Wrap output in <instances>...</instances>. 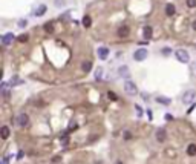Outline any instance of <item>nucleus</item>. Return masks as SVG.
<instances>
[{
  "instance_id": "obj_1",
  "label": "nucleus",
  "mask_w": 196,
  "mask_h": 164,
  "mask_svg": "<svg viewBox=\"0 0 196 164\" xmlns=\"http://www.w3.org/2000/svg\"><path fill=\"white\" fill-rule=\"evenodd\" d=\"M175 57H176L178 61H181V63H189L190 61V55H189V52H187L185 49L175 51Z\"/></svg>"
},
{
  "instance_id": "obj_2",
  "label": "nucleus",
  "mask_w": 196,
  "mask_h": 164,
  "mask_svg": "<svg viewBox=\"0 0 196 164\" xmlns=\"http://www.w3.org/2000/svg\"><path fill=\"white\" fill-rule=\"evenodd\" d=\"M147 55H149V52H147V49H146V48H139V49H136L135 52H133V58H135L136 61H142V60H146V58H147Z\"/></svg>"
},
{
  "instance_id": "obj_3",
  "label": "nucleus",
  "mask_w": 196,
  "mask_h": 164,
  "mask_svg": "<svg viewBox=\"0 0 196 164\" xmlns=\"http://www.w3.org/2000/svg\"><path fill=\"white\" fill-rule=\"evenodd\" d=\"M124 90H126L129 95H135V94L138 92V87H136V85L133 83V81L127 80L126 83H124Z\"/></svg>"
},
{
  "instance_id": "obj_4",
  "label": "nucleus",
  "mask_w": 196,
  "mask_h": 164,
  "mask_svg": "<svg viewBox=\"0 0 196 164\" xmlns=\"http://www.w3.org/2000/svg\"><path fill=\"white\" fill-rule=\"evenodd\" d=\"M195 98H196L195 90H187V92L182 95V103L184 104H192V103H195Z\"/></svg>"
},
{
  "instance_id": "obj_5",
  "label": "nucleus",
  "mask_w": 196,
  "mask_h": 164,
  "mask_svg": "<svg viewBox=\"0 0 196 164\" xmlns=\"http://www.w3.org/2000/svg\"><path fill=\"white\" fill-rule=\"evenodd\" d=\"M129 34H130V28H129L127 25H123V26H120V28H118V37L120 39L129 37Z\"/></svg>"
},
{
  "instance_id": "obj_6",
  "label": "nucleus",
  "mask_w": 196,
  "mask_h": 164,
  "mask_svg": "<svg viewBox=\"0 0 196 164\" xmlns=\"http://www.w3.org/2000/svg\"><path fill=\"white\" fill-rule=\"evenodd\" d=\"M28 123H29V117L26 115V114H20L19 118H17V124L22 126V127H25V126H28Z\"/></svg>"
},
{
  "instance_id": "obj_7",
  "label": "nucleus",
  "mask_w": 196,
  "mask_h": 164,
  "mask_svg": "<svg viewBox=\"0 0 196 164\" xmlns=\"http://www.w3.org/2000/svg\"><path fill=\"white\" fill-rule=\"evenodd\" d=\"M156 140L159 141V143H163L164 140H166V136H167V132H166V129H164V127H159V129L156 130Z\"/></svg>"
},
{
  "instance_id": "obj_8",
  "label": "nucleus",
  "mask_w": 196,
  "mask_h": 164,
  "mask_svg": "<svg viewBox=\"0 0 196 164\" xmlns=\"http://www.w3.org/2000/svg\"><path fill=\"white\" fill-rule=\"evenodd\" d=\"M14 39H15V37H14V34H12V32H8V34H5L3 37H2V43L5 44V46H8V44H11V43H12Z\"/></svg>"
},
{
  "instance_id": "obj_9",
  "label": "nucleus",
  "mask_w": 196,
  "mask_h": 164,
  "mask_svg": "<svg viewBox=\"0 0 196 164\" xmlns=\"http://www.w3.org/2000/svg\"><path fill=\"white\" fill-rule=\"evenodd\" d=\"M97 54H98V57H100L101 60H106V58H107V55H109V49L106 48V46H101V48H98Z\"/></svg>"
},
{
  "instance_id": "obj_10",
  "label": "nucleus",
  "mask_w": 196,
  "mask_h": 164,
  "mask_svg": "<svg viewBox=\"0 0 196 164\" xmlns=\"http://www.w3.org/2000/svg\"><path fill=\"white\" fill-rule=\"evenodd\" d=\"M152 34H153V31H152V26H144V31H142V35H144V39L146 40H149V39H152Z\"/></svg>"
},
{
  "instance_id": "obj_11",
  "label": "nucleus",
  "mask_w": 196,
  "mask_h": 164,
  "mask_svg": "<svg viewBox=\"0 0 196 164\" xmlns=\"http://www.w3.org/2000/svg\"><path fill=\"white\" fill-rule=\"evenodd\" d=\"M44 12H46V5H38L37 9H35V15H37V17H41Z\"/></svg>"
},
{
  "instance_id": "obj_12",
  "label": "nucleus",
  "mask_w": 196,
  "mask_h": 164,
  "mask_svg": "<svg viewBox=\"0 0 196 164\" xmlns=\"http://www.w3.org/2000/svg\"><path fill=\"white\" fill-rule=\"evenodd\" d=\"M0 135H2L3 140H6L8 136H9V127H8V126H3L2 129H0Z\"/></svg>"
},
{
  "instance_id": "obj_13",
  "label": "nucleus",
  "mask_w": 196,
  "mask_h": 164,
  "mask_svg": "<svg viewBox=\"0 0 196 164\" xmlns=\"http://www.w3.org/2000/svg\"><path fill=\"white\" fill-rule=\"evenodd\" d=\"M175 11H176V9H175V6H173L172 3L166 5V14H167V15H170V17H172V15L175 14Z\"/></svg>"
},
{
  "instance_id": "obj_14",
  "label": "nucleus",
  "mask_w": 196,
  "mask_h": 164,
  "mask_svg": "<svg viewBox=\"0 0 196 164\" xmlns=\"http://www.w3.org/2000/svg\"><path fill=\"white\" fill-rule=\"evenodd\" d=\"M81 23H83V26H86V28H91V25H92V19L89 15H84L83 17V20H81Z\"/></svg>"
},
{
  "instance_id": "obj_15",
  "label": "nucleus",
  "mask_w": 196,
  "mask_h": 164,
  "mask_svg": "<svg viewBox=\"0 0 196 164\" xmlns=\"http://www.w3.org/2000/svg\"><path fill=\"white\" fill-rule=\"evenodd\" d=\"M156 101L161 103V104L168 106V104H170V98H167V97H156Z\"/></svg>"
},
{
  "instance_id": "obj_16",
  "label": "nucleus",
  "mask_w": 196,
  "mask_h": 164,
  "mask_svg": "<svg viewBox=\"0 0 196 164\" xmlns=\"http://www.w3.org/2000/svg\"><path fill=\"white\" fill-rule=\"evenodd\" d=\"M187 153H189L190 157H195V155H196V144H189V147H187Z\"/></svg>"
},
{
  "instance_id": "obj_17",
  "label": "nucleus",
  "mask_w": 196,
  "mask_h": 164,
  "mask_svg": "<svg viewBox=\"0 0 196 164\" xmlns=\"http://www.w3.org/2000/svg\"><path fill=\"white\" fill-rule=\"evenodd\" d=\"M44 31H46V32H54V23H52V22H48V23H44Z\"/></svg>"
},
{
  "instance_id": "obj_18",
  "label": "nucleus",
  "mask_w": 196,
  "mask_h": 164,
  "mask_svg": "<svg viewBox=\"0 0 196 164\" xmlns=\"http://www.w3.org/2000/svg\"><path fill=\"white\" fill-rule=\"evenodd\" d=\"M81 69L84 71V72H89L92 69V63L91 61H83V65H81Z\"/></svg>"
},
{
  "instance_id": "obj_19",
  "label": "nucleus",
  "mask_w": 196,
  "mask_h": 164,
  "mask_svg": "<svg viewBox=\"0 0 196 164\" xmlns=\"http://www.w3.org/2000/svg\"><path fill=\"white\" fill-rule=\"evenodd\" d=\"M101 78H103V68H98V69L95 71V80L100 81Z\"/></svg>"
},
{
  "instance_id": "obj_20",
  "label": "nucleus",
  "mask_w": 196,
  "mask_h": 164,
  "mask_svg": "<svg viewBox=\"0 0 196 164\" xmlns=\"http://www.w3.org/2000/svg\"><path fill=\"white\" fill-rule=\"evenodd\" d=\"M120 74H121L123 77H129V68H127V66H121V68H120Z\"/></svg>"
},
{
  "instance_id": "obj_21",
  "label": "nucleus",
  "mask_w": 196,
  "mask_h": 164,
  "mask_svg": "<svg viewBox=\"0 0 196 164\" xmlns=\"http://www.w3.org/2000/svg\"><path fill=\"white\" fill-rule=\"evenodd\" d=\"M28 40H29V35H28V34H20V35H19V42L26 43Z\"/></svg>"
},
{
  "instance_id": "obj_22",
  "label": "nucleus",
  "mask_w": 196,
  "mask_h": 164,
  "mask_svg": "<svg viewBox=\"0 0 196 164\" xmlns=\"http://www.w3.org/2000/svg\"><path fill=\"white\" fill-rule=\"evenodd\" d=\"M107 98H109V100H112V101H117V100H118V97L115 95V92H110V90L107 92Z\"/></svg>"
},
{
  "instance_id": "obj_23",
  "label": "nucleus",
  "mask_w": 196,
  "mask_h": 164,
  "mask_svg": "<svg viewBox=\"0 0 196 164\" xmlns=\"http://www.w3.org/2000/svg\"><path fill=\"white\" fill-rule=\"evenodd\" d=\"M69 17H70V12L68 11V12H65L63 15L60 17V20H61V22H68V20H69Z\"/></svg>"
},
{
  "instance_id": "obj_24",
  "label": "nucleus",
  "mask_w": 196,
  "mask_h": 164,
  "mask_svg": "<svg viewBox=\"0 0 196 164\" xmlns=\"http://www.w3.org/2000/svg\"><path fill=\"white\" fill-rule=\"evenodd\" d=\"M19 83H22V80H19V77H17V75H14V78L11 80V86H14V85H19Z\"/></svg>"
},
{
  "instance_id": "obj_25",
  "label": "nucleus",
  "mask_w": 196,
  "mask_h": 164,
  "mask_svg": "<svg viewBox=\"0 0 196 164\" xmlns=\"http://www.w3.org/2000/svg\"><path fill=\"white\" fill-rule=\"evenodd\" d=\"M187 6L189 8H196V0H187Z\"/></svg>"
},
{
  "instance_id": "obj_26",
  "label": "nucleus",
  "mask_w": 196,
  "mask_h": 164,
  "mask_svg": "<svg viewBox=\"0 0 196 164\" xmlns=\"http://www.w3.org/2000/svg\"><path fill=\"white\" fill-rule=\"evenodd\" d=\"M65 3H66L65 0H55V6H57V8H60V6H65Z\"/></svg>"
},
{
  "instance_id": "obj_27",
  "label": "nucleus",
  "mask_w": 196,
  "mask_h": 164,
  "mask_svg": "<svg viewBox=\"0 0 196 164\" xmlns=\"http://www.w3.org/2000/svg\"><path fill=\"white\" fill-rule=\"evenodd\" d=\"M135 109H136V115H138V117H142V109H141L138 104L135 106Z\"/></svg>"
},
{
  "instance_id": "obj_28",
  "label": "nucleus",
  "mask_w": 196,
  "mask_h": 164,
  "mask_svg": "<svg viewBox=\"0 0 196 164\" xmlns=\"http://www.w3.org/2000/svg\"><path fill=\"white\" fill-rule=\"evenodd\" d=\"M75 129H78V124H77V123H70L69 130H75Z\"/></svg>"
},
{
  "instance_id": "obj_29",
  "label": "nucleus",
  "mask_w": 196,
  "mask_h": 164,
  "mask_svg": "<svg viewBox=\"0 0 196 164\" xmlns=\"http://www.w3.org/2000/svg\"><path fill=\"white\" fill-rule=\"evenodd\" d=\"M130 138H132V133L129 130H126L124 132V140H130Z\"/></svg>"
},
{
  "instance_id": "obj_30",
  "label": "nucleus",
  "mask_w": 196,
  "mask_h": 164,
  "mask_svg": "<svg viewBox=\"0 0 196 164\" xmlns=\"http://www.w3.org/2000/svg\"><path fill=\"white\" fill-rule=\"evenodd\" d=\"M26 25H28V22H26V20H20L19 22V28H25Z\"/></svg>"
},
{
  "instance_id": "obj_31",
  "label": "nucleus",
  "mask_w": 196,
  "mask_h": 164,
  "mask_svg": "<svg viewBox=\"0 0 196 164\" xmlns=\"http://www.w3.org/2000/svg\"><path fill=\"white\" fill-rule=\"evenodd\" d=\"M2 164H9V157H3V160H2Z\"/></svg>"
},
{
  "instance_id": "obj_32",
  "label": "nucleus",
  "mask_w": 196,
  "mask_h": 164,
  "mask_svg": "<svg viewBox=\"0 0 196 164\" xmlns=\"http://www.w3.org/2000/svg\"><path fill=\"white\" fill-rule=\"evenodd\" d=\"M166 120H167V121H172V120H173V117H172L170 114H167V115H166Z\"/></svg>"
},
{
  "instance_id": "obj_33",
  "label": "nucleus",
  "mask_w": 196,
  "mask_h": 164,
  "mask_svg": "<svg viewBox=\"0 0 196 164\" xmlns=\"http://www.w3.org/2000/svg\"><path fill=\"white\" fill-rule=\"evenodd\" d=\"M163 52L166 54V55H167V54H170V48H164V49H163Z\"/></svg>"
},
{
  "instance_id": "obj_34",
  "label": "nucleus",
  "mask_w": 196,
  "mask_h": 164,
  "mask_svg": "<svg viewBox=\"0 0 196 164\" xmlns=\"http://www.w3.org/2000/svg\"><path fill=\"white\" fill-rule=\"evenodd\" d=\"M147 115H149V118H150V120H152V111H150V109L147 111Z\"/></svg>"
},
{
  "instance_id": "obj_35",
  "label": "nucleus",
  "mask_w": 196,
  "mask_h": 164,
  "mask_svg": "<svg viewBox=\"0 0 196 164\" xmlns=\"http://www.w3.org/2000/svg\"><path fill=\"white\" fill-rule=\"evenodd\" d=\"M58 161H60V157H55L54 160H52V163H58Z\"/></svg>"
},
{
  "instance_id": "obj_36",
  "label": "nucleus",
  "mask_w": 196,
  "mask_h": 164,
  "mask_svg": "<svg viewBox=\"0 0 196 164\" xmlns=\"http://www.w3.org/2000/svg\"><path fill=\"white\" fill-rule=\"evenodd\" d=\"M192 28H193V29H195V31H196V20H195V22H193V23H192Z\"/></svg>"
},
{
  "instance_id": "obj_37",
  "label": "nucleus",
  "mask_w": 196,
  "mask_h": 164,
  "mask_svg": "<svg viewBox=\"0 0 196 164\" xmlns=\"http://www.w3.org/2000/svg\"><path fill=\"white\" fill-rule=\"evenodd\" d=\"M117 164H123V163H121V161H118V163H117Z\"/></svg>"
}]
</instances>
